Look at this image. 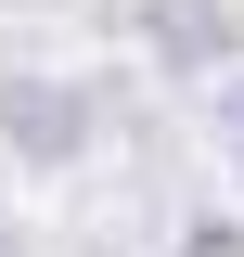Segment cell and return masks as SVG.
I'll return each mask as SVG.
<instances>
[{"label": "cell", "mask_w": 244, "mask_h": 257, "mask_svg": "<svg viewBox=\"0 0 244 257\" xmlns=\"http://www.w3.org/2000/svg\"><path fill=\"white\" fill-rule=\"evenodd\" d=\"M90 128H103V103L77 90V77H0V142L26 167H77Z\"/></svg>", "instance_id": "1"}, {"label": "cell", "mask_w": 244, "mask_h": 257, "mask_svg": "<svg viewBox=\"0 0 244 257\" xmlns=\"http://www.w3.org/2000/svg\"><path fill=\"white\" fill-rule=\"evenodd\" d=\"M142 52L167 77H218L244 52V26H231V0H142Z\"/></svg>", "instance_id": "2"}, {"label": "cell", "mask_w": 244, "mask_h": 257, "mask_svg": "<svg viewBox=\"0 0 244 257\" xmlns=\"http://www.w3.org/2000/svg\"><path fill=\"white\" fill-rule=\"evenodd\" d=\"M180 257H244V219H218V206H206V219H180Z\"/></svg>", "instance_id": "3"}, {"label": "cell", "mask_w": 244, "mask_h": 257, "mask_svg": "<svg viewBox=\"0 0 244 257\" xmlns=\"http://www.w3.org/2000/svg\"><path fill=\"white\" fill-rule=\"evenodd\" d=\"M0 257H13V231H0Z\"/></svg>", "instance_id": "4"}, {"label": "cell", "mask_w": 244, "mask_h": 257, "mask_svg": "<svg viewBox=\"0 0 244 257\" xmlns=\"http://www.w3.org/2000/svg\"><path fill=\"white\" fill-rule=\"evenodd\" d=\"M231 128H244V103H231Z\"/></svg>", "instance_id": "5"}, {"label": "cell", "mask_w": 244, "mask_h": 257, "mask_svg": "<svg viewBox=\"0 0 244 257\" xmlns=\"http://www.w3.org/2000/svg\"><path fill=\"white\" fill-rule=\"evenodd\" d=\"M231 142H244V128H231Z\"/></svg>", "instance_id": "6"}]
</instances>
